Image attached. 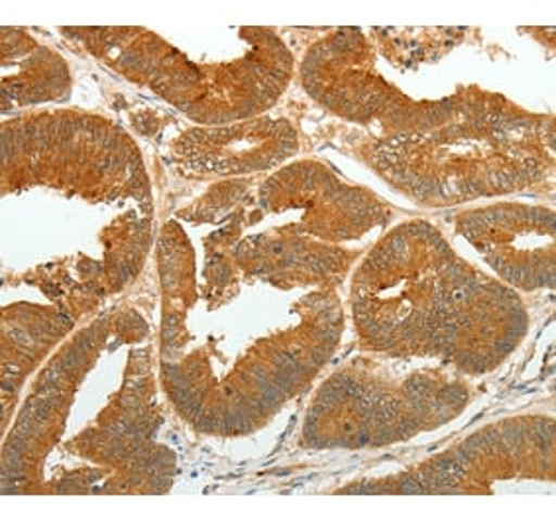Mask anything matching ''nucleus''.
<instances>
[{
	"label": "nucleus",
	"mask_w": 556,
	"mask_h": 519,
	"mask_svg": "<svg viewBox=\"0 0 556 519\" xmlns=\"http://www.w3.org/2000/svg\"><path fill=\"white\" fill-rule=\"evenodd\" d=\"M413 260L393 237L371 252L354 280L362 339L378 351L437 356L460 372L497 368L523 341L529 315L516 290L458 258L439 232L402 227Z\"/></svg>",
	"instance_id": "1"
},
{
	"label": "nucleus",
	"mask_w": 556,
	"mask_h": 519,
	"mask_svg": "<svg viewBox=\"0 0 556 519\" xmlns=\"http://www.w3.org/2000/svg\"><path fill=\"white\" fill-rule=\"evenodd\" d=\"M458 230L511 290L555 288V213L551 208L497 203L460 215Z\"/></svg>",
	"instance_id": "2"
}]
</instances>
